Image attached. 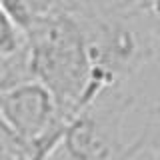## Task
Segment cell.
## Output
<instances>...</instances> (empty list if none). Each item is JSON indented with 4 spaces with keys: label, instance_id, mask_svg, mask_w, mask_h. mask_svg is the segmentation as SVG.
Masks as SVG:
<instances>
[{
    "label": "cell",
    "instance_id": "obj_1",
    "mask_svg": "<svg viewBox=\"0 0 160 160\" xmlns=\"http://www.w3.org/2000/svg\"><path fill=\"white\" fill-rule=\"evenodd\" d=\"M24 40L30 78L52 94L58 116L68 122L100 94L92 82L82 26L64 10H36Z\"/></svg>",
    "mask_w": 160,
    "mask_h": 160
},
{
    "label": "cell",
    "instance_id": "obj_2",
    "mask_svg": "<svg viewBox=\"0 0 160 160\" xmlns=\"http://www.w3.org/2000/svg\"><path fill=\"white\" fill-rule=\"evenodd\" d=\"M0 122L18 144L38 138L66 120L58 116L52 94L36 80H22L0 88Z\"/></svg>",
    "mask_w": 160,
    "mask_h": 160
},
{
    "label": "cell",
    "instance_id": "obj_3",
    "mask_svg": "<svg viewBox=\"0 0 160 160\" xmlns=\"http://www.w3.org/2000/svg\"><path fill=\"white\" fill-rule=\"evenodd\" d=\"M22 52H26L24 32L0 4V58H14Z\"/></svg>",
    "mask_w": 160,
    "mask_h": 160
},
{
    "label": "cell",
    "instance_id": "obj_4",
    "mask_svg": "<svg viewBox=\"0 0 160 160\" xmlns=\"http://www.w3.org/2000/svg\"><path fill=\"white\" fill-rule=\"evenodd\" d=\"M0 160H14V152L4 138H0Z\"/></svg>",
    "mask_w": 160,
    "mask_h": 160
},
{
    "label": "cell",
    "instance_id": "obj_5",
    "mask_svg": "<svg viewBox=\"0 0 160 160\" xmlns=\"http://www.w3.org/2000/svg\"><path fill=\"white\" fill-rule=\"evenodd\" d=\"M136 4H140L142 8L150 10V12H158V0H134Z\"/></svg>",
    "mask_w": 160,
    "mask_h": 160
},
{
    "label": "cell",
    "instance_id": "obj_6",
    "mask_svg": "<svg viewBox=\"0 0 160 160\" xmlns=\"http://www.w3.org/2000/svg\"><path fill=\"white\" fill-rule=\"evenodd\" d=\"M0 138L6 140V142L10 144V148H12V152H14V138L10 136V132H8L6 128H4V124H2V122H0Z\"/></svg>",
    "mask_w": 160,
    "mask_h": 160
}]
</instances>
